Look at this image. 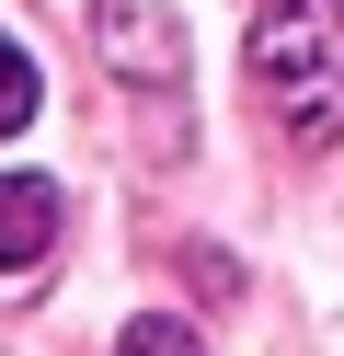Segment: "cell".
Instances as JSON below:
<instances>
[{
    "label": "cell",
    "instance_id": "obj_1",
    "mask_svg": "<svg viewBox=\"0 0 344 356\" xmlns=\"http://www.w3.org/2000/svg\"><path fill=\"white\" fill-rule=\"evenodd\" d=\"M252 92L298 149L344 138V0H264L252 12Z\"/></svg>",
    "mask_w": 344,
    "mask_h": 356
},
{
    "label": "cell",
    "instance_id": "obj_5",
    "mask_svg": "<svg viewBox=\"0 0 344 356\" xmlns=\"http://www.w3.org/2000/svg\"><path fill=\"white\" fill-rule=\"evenodd\" d=\"M115 356H206V345H195V322H172V310H138V322L115 333Z\"/></svg>",
    "mask_w": 344,
    "mask_h": 356
},
{
    "label": "cell",
    "instance_id": "obj_3",
    "mask_svg": "<svg viewBox=\"0 0 344 356\" xmlns=\"http://www.w3.org/2000/svg\"><path fill=\"white\" fill-rule=\"evenodd\" d=\"M46 241H58V184L46 172H0V276L46 264Z\"/></svg>",
    "mask_w": 344,
    "mask_h": 356
},
{
    "label": "cell",
    "instance_id": "obj_2",
    "mask_svg": "<svg viewBox=\"0 0 344 356\" xmlns=\"http://www.w3.org/2000/svg\"><path fill=\"white\" fill-rule=\"evenodd\" d=\"M92 47L126 81H183V47H172V12L161 0H92Z\"/></svg>",
    "mask_w": 344,
    "mask_h": 356
},
{
    "label": "cell",
    "instance_id": "obj_4",
    "mask_svg": "<svg viewBox=\"0 0 344 356\" xmlns=\"http://www.w3.org/2000/svg\"><path fill=\"white\" fill-rule=\"evenodd\" d=\"M35 92H46V81H35V58L0 35V138H23V127H35Z\"/></svg>",
    "mask_w": 344,
    "mask_h": 356
}]
</instances>
